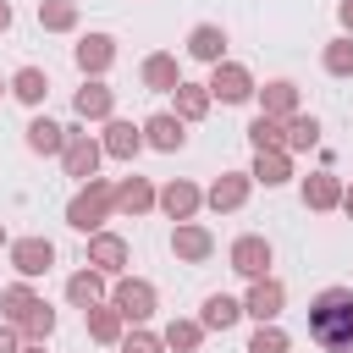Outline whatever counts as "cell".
Returning a JSON list of instances; mask_svg holds the SVG:
<instances>
[{"label":"cell","instance_id":"1","mask_svg":"<svg viewBox=\"0 0 353 353\" xmlns=\"http://www.w3.org/2000/svg\"><path fill=\"white\" fill-rule=\"evenodd\" d=\"M309 336L325 353H353V287H325L309 298Z\"/></svg>","mask_w":353,"mask_h":353},{"label":"cell","instance_id":"2","mask_svg":"<svg viewBox=\"0 0 353 353\" xmlns=\"http://www.w3.org/2000/svg\"><path fill=\"white\" fill-rule=\"evenodd\" d=\"M110 210H116V188H105V182L94 176V182H83V193L66 204V226L94 237V232H99V221H105Z\"/></svg>","mask_w":353,"mask_h":353},{"label":"cell","instance_id":"3","mask_svg":"<svg viewBox=\"0 0 353 353\" xmlns=\"http://www.w3.org/2000/svg\"><path fill=\"white\" fill-rule=\"evenodd\" d=\"M110 303H116V314L121 320H149L154 314V287L149 281H138V276H127V281H116V292H110Z\"/></svg>","mask_w":353,"mask_h":353},{"label":"cell","instance_id":"4","mask_svg":"<svg viewBox=\"0 0 353 353\" xmlns=\"http://www.w3.org/2000/svg\"><path fill=\"white\" fill-rule=\"evenodd\" d=\"M254 94V77H248V66H237V61H221L215 66V77H210V99H221V105H243Z\"/></svg>","mask_w":353,"mask_h":353},{"label":"cell","instance_id":"5","mask_svg":"<svg viewBox=\"0 0 353 353\" xmlns=\"http://www.w3.org/2000/svg\"><path fill=\"white\" fill-rule=\"evenodd\" d=\"M232 270H237V276H248V281L270 276V243H265L259 232L237 237V243H232Z\"/></svg>","mask_w":353,"mask_h":353},{"label":"cell","instance_id":"6","mask_svg":"<svg viewBox=\"0 0 353 353\" xmlns=\"http://www.w3.org/2000/svg\"><path fill=\"white\" fill-rule=\"evenodd\" d=\"M11 265L33 281V276H50V265H55V243L50 237H22V243H11Z\"/></svg>","mask_w":353,"mask_h":353},{"label":"cell","instance_id":"7","mask_svg":"<svg viewBox=\"0 0 353 353\" xmlns=\"http://www.w3.org/2000/svg\"><path fill=\"white\" fill-rule=\"evenodd\" d=\"M99 154H105V143H94L88 132H72V138H66V176H77V182H94V171H99Z\"/></svg>","mask_w":353,"mask_h":353},{"label":"cell","instance_id":"8","mask_svg":"<svg viewBox=\"0 0 353 353\" xmlns=\"http://www.w3.org/2000/svg\"><path fill=\"white\" fill-rule=\"evenodd\" d=\"M281 281H270V276H259L254 287H248V298H243V314H254L259 325H276V314H281Z\"/></svg>","mask_w":353,"mask_h":353},{"label":"cell","instance_id":"9","mask_svg":"<svg viewBox=\"0 0 353 353\" xmlns=\"http://www.w3.org/2000/svg\"><path fill=\"white\" fill-rule=\"evenodd\" d=\"M143 143H149V149H160V154H176V149L188 143V132H182V116H171V110L149 116V121H143Z\"/></svg>","mask_w":353,"mask_h":353},{"label":"cell","instance_id":"10","mask_svg":"<svg viewBox=\"0 0 353 353\" xmlns=\"http://www.w3.org/2000/svg\"><path fill=\"white\" fill-rule=\"evenodd\" d=\"M88 265H94L99 276H116V270L127 265V243H121L116 232H94V237H88Z\"/></svg>","mask_w":353,"mask_h":353},{"label":"cell","instance_id":"11","mask_svg":"<svg viewBox=\"0 0 353 353\" xmlns=\"http://www.w3.org/2000/svg\"><path fill=\"white\" fill-rule=\"evenodd\" d=\"M199 204H204V193H199L193 182H165V188H160V210H165L176 226H182V221H193V210H199Z\"/></svg>","mask_w":353,"mask_h":353},{"label":"cell","instance_id":"12","mask_svg":"<svg viewBox=\"0 0 353 353\" xmlns=\"http://www.w3.org/2000/svg\"><path fill=\"white\" fill-rule=\"evenodd\" d=\"M188 55H193V61H210V66H221V61H226V33H221L215 22H199V28L188 33Z\"/></svg>","mask_w":353,"mask_h":353},{"label":"cell","instance_id":"13","mask_svg":"<svg viewBox=\"0 0 353 353\" xmlns=\"http://www.w3.org/2000/svg\"><path fill=\"white\" fill-rule=\"evenodd\" d=\"M66 138H72V132H66L61 121H50V116H33V121H28V149H33V154H66Z\"/></svg>","mask_w":353,"mask_h":353},{"label":"cell","instance_id":"14","mask_svg":"<svg viewBox=\"0 0 353 353\" xmlns=\"http://www.w3.org/2000/svg\"><path fill=\"white\" fill-rule=\"evenodd\" d=\"M171 248H176V259H188V265H199V259H210V248H215V237H210L204 226H193V221H182V226L171 232Z\"/></svg>","mask_w":353,"mask_h":353},{"label":"cell","instance_id":"15","mask_svg":"<svg viewBox=\"0 0 353 353\" xmlns=\"http://www.w3.org/2000/svg\"><path fill=\"white\" fill-rule=\"evenodd\" d=\"M259 105H265V116L292 121V116H298V88H292L287 77H276V83H265V88H259Z\"/></svg>","mask_w":353,"mask_h":353},{"label":"cell","instance_id":"16","mask_svg":"<svg viewBox=\"0 0 353 353\" xmlns=\"http://www.w3.org/2000/svg\"><path fill=\"white\" fill-rule=\"evenodd\" d=\"M176 83H182L176 55H149V61H143V88H154V94H176Z\"/></svg>","mask_w":353,"mask_h":353},{"label":"cell","instance_id":"17","mask_svg":"<svg viewBox=\"0 0 353 353\" xmlns=\"http://www.w3.org/2000/svg\"><path fill=\"white\" fill-rule=\"evenodd\" d=\"M248 176H254V182H265V188H281V182L292 176V160H287V149H259Z\"/></svg>","mask_w":353,"mask_h":353},{"label":"cell","instance_id":"18","mask_svg":"<svg viewBox=\"0 0 353 353\" xmlns=\"http://www.w3.org/2000/svg\"><path fill=\"white\" fill-rule=\"evenodd\" d=\"M154 204H160V193H154L143 176H127V182L116 188V210H121V215H143V210H154Z\"/></svg>","mask_w":353,"mask_h":353},{"label":"cell","instance_id":"19","mask_svg":"<svg viewBox=\"0 0 353 353\" xmlns=\"http://www.w3.org/2000/svg\"><path fill=\"white\" fill-rule=\"evenodd\" d=\"M237 320H243V303H237V298H226V292H210V298H204V314H199L204 331H226V325H237Z\"/></svg>","mask_w":353,"mask_h":353},{"label":"cell","instance_id":"20","mask_svg":"<svg viewBox=\"0 0 353 353\" xmlns=\"http://www.w3.org/2000/svg\"><path fill=\"white\" fill-rule=\"evenodd\" d=\"M110 61H116V44H110V33H88V39L77 44V66H83V72H94V77H99Z\"/></svg>","mask_w":353,"mask_h":353},{"label":"cell","instance_id":"21","mask_svg":"<svg viewBox=\"0 0 353 353\" xmlns=\"http://www.w3.org/2000/svg\"><path fill=\"white\" fill-rule=\"evenodd\" d=\"M138 149H143V127H132V121H110V127H105V154L132 160Z\"/></svg>","mask_w":353,"mask_h":353},{"label":"cell","instance_id":"22","mask_svg":"<svg viewBox=\"0 0 353 353\" xmlns=\"http://www.w3.org/2000/svg\"><path fill=\"white\" fill-rule=\"evenodd\" d=\"M303 204H309V210H336V204H342V182H336L331 171H314V176L303 182Z\"/></svg>","mask_w":353,"mask_h":353},{"label":"cell","instance_id":"23","mask_svg":"<svg viewBox=\"0 0 353 353\" xmlns=\"http://www.w3.org/2000/svg\"><path fill=\"white\" fill-rule=\"evenodd\" d=\"M72 105H77V116H88V121H105L116 99H110V88H105V83H83Z\"/></svg>","mask_w":353,"mask_h":353},{"label":"cell","instance_id":"24","mask_svg":"<svg viewBox=\"0 0 353 353\" xmlns=\"http://www.w3.org/2000/svg\"><path fill=\"white\" fill-rule=\"evenodd\" d=\"M248 143H254V154H259V149H287V127L259 110V116L248 121Z\"/></svg>","mask_w":353,"mask_h":353},{"label":"cell","instance_id":"25","mask_svg":"<svg viewBox=\"0 0 353 353\" xmlns=\"http://www.w3.org/2000/svg\"><path fill=\"white\" fill-rule=\"evenodd\" d=\"M66 298H72L77 309H94V303L105 298V276H99V270H77V276L66 281Z\"/></svg>","mask_w":353,"mask_h":353},{"label":"cell","instance_id":"26","mask_svg":"<svg viewBox=\"0 0 353 353\" xmlns=\"http://www.w3.org/2000/svg\"><path fill=\"white\" fill-rule=\"evenodd\" d=\"M88 314V336L94 342H121V314H116V303H94V309H83Z\"/></svg>","mask_w":353,"mask_h":353},{"label":"cell","instance_id":"27","mask_svg":"<svg viewBox=\"0 0 353 353\" xmlns=\"http://www.w3.org/2000/svg\"><path fill=\"white\" fill-rule=\"evenodd\" d=\"M11 94H17L22 105H44V94H50V77H44L39 66H22V72L11 77Z\"/></svg>","mask_w":353,"mask_h":353},{"label":"cell","instance_id":"28","mask_svg":"<svg viewBox=\"0 0 353 353\" xmlns=\"http://www.w3.org/2000/svg\"><path fill=\"white\" fill-rule=\"evenodd\" d=\"M204 110H210V83H176V116L199 121Z\"/></svg>","mask_w":353,"mask_h":353},{"label":"cell","instance_id":"29","mask_svg":"<svg viewBox=\"0 0 353 353\" xmlns=\"http://www.w3.org/2000/svg\"><path fill=\"white\" fill-rule=\"evenodd\" d=\"M204 199H210V210H237V204L248 199V176H237V171H232V176H221Z\"/></svg>","mask_w":353,"mask_h":353},{"label":"cell","instance_id":"30","mask_svg":"<svg viewBox=\"0 0 353 353\" xmlns=\"http://www.w3.org/2000/svg\"><path fill=\"white\" fill-rule=\"evenodd\" d=\"M33 303H39V298H33V287H28V281H17V287H6V292H0V309H6V320H11V325H22V320L33 314Z\"/></svg>","mask_w":353,"mask_h":353},{"label":"cell","instance_id":"31","mask_svg":"<svg viewBox=\"0 0 353 353\" xmlns=\"http://www.w3.org/2000/svg\"><path fill=\"white\" fill-rule=\"evenodd\" d=\"M314 143H320V121H314V116H292V121H287V149L303 154V149H314Z\"/></svg>","mask_w":353,"mask_h":353},{"label":"cell","instance_id":"32","mask_svg":"<svg viewBox=\"0 0 353 353\" xmlns=\"http://www.w3.org/2000/svg\"><path fill=\"white\" fill-rule=\"evenodd\" d=\"M199 336H204V325H199V320H171L160 342H165V347H176V353H193V347H199Z\"/></svg>","mask_w":353,"mask_h":353},{"label":"cell","instance_id":"33","mask_svg":"<svg viewBox=\"0 0 353 353\" xmlns=\"http://www.w3.org/2000/svg\"><path fill=\"white\" fill-rule=\"evenodd\" d=\"M39 22L55 28V33H66V28L77 22V6H72V0H39Z\"/></svg>","mask_w":353,"mask_h":353},{"label":"cell","instance_id":"34","mask_svg":"<svg viewBox=\"0 0 353 353\" xmlns=\"http://www.w3.org/2000/svg\"><path fill=\"white\" fill-rule=\"evenodd\" d=\"M50 331H55V309H50V303L39 298V303H33V314L22 320V336H28V342H44Z\"/></svg>","mask_w":353,"mask_h":353},{"label":"cell","instance_id":"35","mask_svg":"<svg viewBox=\"0 0 353 353\" xmlns=\"http://www.w3.org/2000/svg\"><path fill=\"white\" fill-rule=\"evenodd\" d=\"M325 72L331 77H353V39H331L325 44Z\"/></svg>","mask_w":353,"mask_h":353},{"label":"cell","instance_id":"36","mask_svg":"<svg viewBox=\"0 0 353 353\" xmlns=\"http://www.w3.org/2000/svg\"><path fill=\"white\" fill-rule=\"evenodd\" d=\"M248 353H287V331L281 325H259L254 342H248Z\"/></svg>","mask_w":353,"mask_h":353},{"label":"cell","instance_id":"37","mask_svg":"<svg viewBox=\"0 0 353 353\" xmlns=\"http://www.w3.org/2000/svg\"><path fill=\"white\" fill-rule=\"evenodd\" d=\"M165 342L160 336H149V331H132V336H121V353H160Z\"/></svg>","mask_w":353,"mask_h":353},{"label":"cell","instance_id":"38","mask_svg":"<svg viewBox=\"0 0 353 353\" xmlns=\"http://www.w3.org/2000/svg\"><path fill=\"white\" fill-rule=\"evenodd\" d=\"M0 353H22V331L17 325H0Z\"/></svg>","mask_w":353,"mask_h":353},{"label":"cell","instance_id":"39","mask_svg":"<svg viewBox=\"0 0 353 353\" xmlns=\"http://www.w3.org/2000/svg\"><path fill=\"white\" fill-rule=\"evenodd\" d=\"M342 28H353V0H342Z\"/></svg>","mask_w":353,"mask_h":353},{"label":"cell","instance_id":"40","mask_svg":"<svg viewBox=\"0 0 353 353\" xmlns=\"http://www.w3.org/2000/svg\"><path fill=\"white\" fill-rule=\"evenodd\" d=\"M6 28H11V6L0 0V33H6Z\"/></svg>","mask_w":353,"mask_h":353},{"label":"cell","instance_id":"41","mask_svg":"<svg viewBox=\"0 0 353 353\" xmlns=\"http://www.w3.org/2000/svg\"><path fill=\"white\" fill-rule=\"evenodd\" d=\"M342 210H347V215H353V188H347V193H342Z\"/></svg>","mask_w":353,"mask_h":353},{"label":"cell","instance_id":"42","mask_svg":"<svg viewBox=\"0 0 353 353\" xmlns=\"http://www.w3.org/2000/svg\"><path fill=\"white\" fill-rule=\"evenodd\" d=\"M22 353H44V347H39V342H33V347H22Z\"/></svg>","mask_w":353,"mask_h":353},{"label":"cell","instance_id":"43","mask_svg":"<svg viewBox=\"0 0 353 353\" xmlns=\"http://www.w3.org/2000/svg\"><path fill=\"white\" fill-rule=\"evenodd\" d=\"M0 243H6V232H0Z\"/></svg>","mask_w":353,"mask_h":353},{"label":"cell","instance_id":"44","mask_svg":"<svg viewBox=\"0 0 353 353\" xmlns=\"http://www.w3.org/2000/svg\"><path fill=\"white\" fill-rule=\"evenodd\" d=\"M0 88H6V83H0Z\"/></svg>","mask_w":353,"mask_h":353}]
</instances>
